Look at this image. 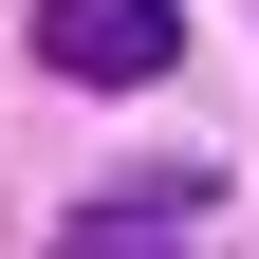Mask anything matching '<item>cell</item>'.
Instances as JSON below:
<instances>
[{"mask_svg":"<svg viewBox=\"0 0 259 259\" xmlns=\"http://www.w3.org/2000/svg\"><path fill=\"white\" fill-rule=\"evenodd\" d=\"M37 56H56L74 93H148V74L185 56V19H167V0H37Z\"/></svg>","mask_w":259,"mask_h":259,"instance_id":"obj_1","label":"cell"},{"mask_svg":"<svg viewBox=\"0 0 259 259\" xmlns=\"http://www.w3.org/2000/svg\"><path fill=\"white\" fill-rule=\"evenodd\" d=\"M167 222H185V185H167V204H74V222H56V259H185Z\"/></svg>","mask_w":259,"mask_h":259,"instance_id":"obj_2","label":"cell"}]
</instances>
